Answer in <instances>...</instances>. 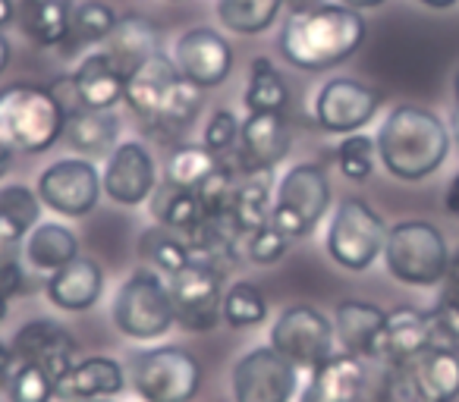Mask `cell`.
Segmentation results:
<instances>
[{
	"mask_svg": "<svg viewBox=\"0 0 459 402\" xmlns=\"http://www.w3.org/2000/svg\"><path fill=\"white\" fill-rule=\"evenodd\" d=\"M10 349H13L16 362L35 364V368L48 371V374L57 381L66 371L73 368V355H76V339L70 330L57 324V321L35 318L26 321L20 330L10 339Z\"/></svg>",
	"mask_w": 459,
	"mask_h": 402,
	"instance_id": "ac0fdd59",
	"label": "cell"
},
{
	"mask_svg": "<svg viewBox=\"0 0 459 402\" xmlns=\"http://www.w3.org/2000/svg\"><path fill=\"white\" fill-rule=\"evenodd\" d=\"M110 318H114L117 330L135 343H152V339L164 337L177 324V314H173L170 289L158 277V270H133L117 289Z\"/></svg>",
	"mask_w": 459,
	"mask_h": 402,
	"instance_id": "5b68a950",
	"label": "cell"
},
{
	"mask_svg": "<svg viewBox=\"0 0 459 402\" xmlns=\"http://www.w3.org/2000/svg\"><path fill=\"white\" fill-rule=\"evenodd\" d=\"M239 129H243V123L237 120V114L221 107L211 114L208 126H204V133H202V145L208 148V151H214L217 158H230V154L237 151Z\"/></svg>",
	"mask_w": 459,
	"mask_h": 402,
	"instance_id": "ee69618b",
	"label": "cell"
},
{
	"mask_svg": "<svg viewBox=\"0 0 459 402\" xmlns=\"http://www.w3.org/2000/svg\"><path fill=\"white\" fill-rule=\"evenodd\" d=\"M41 224V198L29 185H0V230L22 243Z\"/></svg>",
	"mask_w": 459,
	"mask_h": 402,
	"instance_id": "e575fe53",
	"label": "cell"
},
{
	"mask_svg": "<svg viewBox=\"0 0 459 402\" xmlns=\"http://www.w3.org/2000/svg\"><path fill=\"white\" fill-rule=\"evenodd\" d=\"M264 321H268V299L262 289L249 280L230 283L223 293V324L230 330H252Z\"/></svg>",
	"mask_w": 459,
	"mask_h": 402,
	"instance_id": "f35d334b",
	"label": "cell"
},
{
	"mask_svg": "<svg viewBox=\"0 0 459 402\" xmlns=\"http://www.w3.org/2000/svg\"><path fill=\"white\" fill-rule=\"evenodd\" d=\"M384 243H387V227L381 214L362 198H343L333 211L325 239L331 261L359 274L384 255Z\"/></svg>",
	"mask_w": 459,
	"mask_h": 402,
	"instance_id": "ba28073f",
	"label": "cell"
},
{
	"mask_svg": "<svg viewBox=\"0 0 459 402\" xmlns=\"http://www.w3.org/2000/svg\"><path fill=\"white\" fill-rule=\"evenodd\" d=\"M10 57H13V45H10V41H7V35L0 32V76H4V73H7Z\"/></svg>",
	"mask_w": 459,
	"mask_h": 402,
	"instance_id": "f907efd6",
	"label": "cell"
},
{
	"mask_svg": "<svg viewBox=\"0 0 459 402\" xmlns=\"http://www.w3.org/2000/svg\"><path fill=\"white\" fill-rule=\"evenodd\" d=\"M387 324V312L362 299H346L333 312V333L343 343V352H352L359 358L381 355V337Z\"/></svg>",
	"mask_w": 459,
	"mask_h": 402,
	"instance_id": "603a6c76",
	"label": "cell"
},
{
	"mask_svg": "<svg viewBox=\"0 0 459 402\" xmlns=\"http://www.w3.org/2000/svg\"><path fill=\"white\" fill-rule=\"evenodd\" d=\"M444 208L453 214V218L459 220V173H453L450 185H446V192H444Z\"/></svg>",
	"mask_w": 459,
	"mask_h": 402,
	"instance_id": "7dc6e473",
	"label": "cell"
},
{
	"mask_svg": "<svg viewBox=\"0 0 459 402\" xmlns=\"http://www.w3.org/2000/svg\"><path fill=\"white\" fill-rule=\"evenodd\" d=\"M431 346H437V327H434L431 312L409 305L394 308V312H387L377 362H384L387 368H403Z\"/></svg>",
	"mask_w": 459,
	"mask_h": 402,
	"instance_id": "d6986e66",
	"label": "cell"
},
{
	"mask_svg": "<svg viewBox=\"0 0 459 402\" xmlns=\"http://www.w3.org/2000/svg\"><path fill=\"white\" fill-rule=\"evenodd\" d=\"M365 389V358L333 352L321 368L308 374L299 402H356Z\"/></svg>",
	"mask_w": 459,
	"mask_h": 402,
	"instance_id": "7402d4cb",
	"label": "cell"
},
{
	"mask_svg": "<svg viewBox=\"0 0 459 402\" xmlns=\"http://www.w3.org/2000/svg\"><path fill=\"white\" fill-rule=\"evenodd\" d=\"M450 126H453V133H450V139L456 141V148H459V107L453 110V120H450Z\"/></svg>",
	"mask_w": 459,
	"mask_h": 402,
	"instance_id": "9f6ffc18",
	"label": "cell"
},
{
	"mask_svg": "<svg viewBox=\"0 0 459 402\" xmlns=\"http://www.w3.org/2000/svg\"><path fill=\"white\" fill-rule=\"evenodd\" d=\"M340 4H343V7L359 10V13H362V10H377V7H384L387 0H340Z\"/></svg>",
	"mask_w": 459,
	"mask_h": 402,
	"instance_id": "816d5d0a",
	"label": "cell"
},
{
	"mask_svg": "<svg viewBox=\"0 0 459 402\" xmlns=\"http://www.w3.org/2000/svg\"><path fill=\"white\" fill-rule=\"evenodd\" d=\"M126 387V371L117 358L91 355L82 362H73V368L54 383V399L82 402V399H110Z\"/></svg>",
	"mask_w": 459,
	"mask_h": 402,
	"instance_id": "ffe728a7",
	"label": "cell"
},
{
	"mask_svg": "<svg viewBox=\"0 0 459 402\" xmlns=\"http://www.w3.org/2000/svg\"><path fill=\"white\" fill-rule=\"evenodd\" d=\"M82 402H110V399H82Z\"/></svg>",
	"mask_w": 459,
	"mask_h": 402,
	"instance_id": "91938a15",
	"label": "cell"
},
{
	"mask_svg": "<svg viewBox=\"0 0 459 402\" xmlns=\"http://www.w3.org/2000/svg\"><path fill=\"white\" fill-rule=\"evenodd\" d=\"M450 129L419 104H400L377 129V158L400 183H421L444 167L450 154Z\"/></svg>",
	"mask_w": 459,
	"mask_h": 402,
	"instance_id": "7a4b0ae2",
	"label": "cell"
},
{
	"mask_svg": "<svg viewBox=\"0 0 459 402\" xmlns=\"http://www.w3.org/2000/svg\"><path fill=\"white\" fill-rule=\"evenodd\" d=\"M139 255L148 261V268L158 270V274H177L186 264H192L189 243L179 239V233L167 230V227H148L139 236Z\"/></svg>",
	"mask_w": 459,
	"mask_h": 402,
	"instance_id": "8d00e7d4",
	"label": "cell"
},
{
	"mask_svg": "<svg viewBox=\"0 0 459 402\" xmlns=\"http://www.w3.org/2000/svg\"><path fill=\"white\" fill-rule=\"evenodd\" d=\"M22 289H26V274L16 264V258H0V295L13 299Z\"/></svg>",
	"mask_w": 459,
	"mask_h": 402,
	"instance_id": "f6af8a7d",
	"label": "cell"
},
{
	"mask_svg": "<svg viewBox=\"0 0 459 402\" xmlns=\"http://www.w3.org/2000/svg\"><path fill=\"white\" fill-rule=\"evenodd\" d=\"M325 0H283V7L290 10V13H306V10H315L321 7Z\"/></svg>",
	"mask_w": 459,
	"mask_h": 402,
	"instance_id": "c3c4849f",
	"label": "cell"
},
{
	"mask_svg": "<svg viewBox=\"0 0 459 402\" xmlns=\"http://www.w3.org/2000/svg\"><path fill=\"white\" fill-rule=\"evenodd\" d=\"M104 195L123 208H135L158 189V164L142 141H117L101 170Z\"/></svg>",
	"mask_w": 459,
	"mask_h": 402,
	"instance_id": "2e32d148",
	"label": "cell"
},
{
	"mask_svg": "<svg viewBox=\"0 0 459 402\" xmlns=\"http://www.w3.org/2000/svg\"><path fill=\"white\" fill-rule=\"evenodd\" d=\"M73 85H76V98L82 107L89 110H114L123 101L126 91V76L114 66V60L95 47L89 51L79 66L73 70Z\"/></svg>",
	"mask_w": 459,
	"mask_h": 402,
	"instance_id": "d4e9b609",
	"label": "cell"
},
{
	"mask_svg": "<svg viewBox=\"0 0 459 402\" xmlns=\"http://www.w3.org/2000/svg\"><path fill=\"white\" fill-rule=\"evenodd\" d=\"M117 20L120 16L114 13V7L101 4V0H82L76 10H73V22H70V35L60 45V51L66 57H76L82 51H91V47H101L104 38L114 32Z\"/></svg>",
	"mask_w": 459,
	"mask_h": 402,
	"instance_id": "f546056e",
	"label": "cell"
},
{
	"mask_svg": "<svg viewBox=\"0 0 459 402\" xmlns=\"http://www.w3.org/2000/svg\"><path fill=\"white\" fill-rule=\"evenodd\" d=\"M390 371V389L400 402H456L459 352L437 343L403 368Z\"/></svg>",
	"mask_w": 459,
	"mask_h": 402,
	"instance_id": "7c38bea8",
	"label": "cell"
},
{
	"mask_svg": "<svg viewBox=\"0 0 459 402\" xmlns=\"http://www.w3.org/2000/svg\"><path fill=\"white\" fill-rule=\"evenodd\" d=\"M73 0H16V29L35 47H60L70 35Z\"/></svg>",
	"mask_w": 459,
	"mask_h": 402,
	"instance_id": "484cf974",
	"label": "cell"
},
{
	"mask_svg": "<svg viewBox=\"0 0 459 402\" xmlns=\"http://www.w3.org/2000/svg\"><path fill=\"white\" fill-rule=\"evenodd\" d=\"M183 76L179 66L173 64L167 54H154L148 64H142L133 76L126 79V91H123V104L139 116L142 123H148L158 110V104L164 101V95L173 89V82Z\"/></svg>",
	"mask_w": 459,
	"mask_h": 402,
	"instance_id": "4316f807",
	"label": "cell"
},
{
	"mask_svg": "<svg viewBox=\"0 0 459 402\" xmlns=\"http://www.w3.org/2000/svg\"><path fill=\"white\" fill-rule=\"evenodd\" d=\"M152 214L160 227H167V230H173V233H192L204 220V208H202L198 192L173 185V183H167V179L154 189Z\"/></svg>",
	"mask_w": 459,
	"mask_h": 402,
	"instance_id": "4dcf8cb0",
	"label": "cell"
},
{
	"mask_svg": "<svg viewBox=\"0 0 459 402\" xmlns=\"http://www.w3.org/2000/svg\"><path fill=\"white\" fill-rule=\"evenodd\" d=\"M223 167V158H217L214 151H208L204 145H177L167 158L164 179L173 185L198 192L217 170Z\"/></svg>",
	"mask_w": 459,
	"mask_h": 402,
	"instance_id": "d590c367",
	"label": "cell"
},
{
	"mask_svg": "<svg viewBox=\"0 0 459 402\" xmlns=\"http://www.w3.org/2000/svg\"><path fill=\"white\" fill-rule=\"evenodd\" d=\"M375 154L377 145L371 135L365 133H352L343 135V141L337 145V167L346 179L352 183H365V179L375 173Z\"/></svg>",
	"mask_w": 459,
	"mask_h": 402,
	"instance_id": "ab89813d",
	"label": "cell"
},
{
	"mask_svg": "<svg viewBox=\"0 0 459 402\" xmlns=\"http://www.w3.org/2000/svg\"><path fill=\"white\" fill-rule=\"evenodd\" d=\"M299 389V371L274 352V346H255L233 364V399L237 402H293Z\"/></svg>",
	"mask_w": 459,
	"mask_h": 402,
	"instance_id": "4fadbf2b",
	"label": "cell"
},
{
	"mask_svg": "<svg viewBox=\"0 0 459 402\" xmlns=\"http://www.w3.org/2000/svg\"><path fill=\"white\" fill-rule=\"evenodd\" d=\"M331 208V183L321 164H296L281 176L271 205V224L287 239H302Z\"/></svg>",
	"mask_w": 459,
	"mask_h": 402,
	"instance_id": "8992f818",
	"label": "cell"
},
{
	"mask_svg": "<svg viewBox=\"0 0 459 402\" xmlns=\"http://www.w3.org/2000/svg\"><path fill=\"white\" fill-rule=\"evenodd\" d=\"M26 258L35 270L41 274H54L73 258H79V239L70 227L64 224H39L26 236Z\"/></svg>",
	"mask_w": 459,
	"mask_h": 402,
	"instance_id": "f1b7e54d",
	"label": "cell"
},
{
	"mask_svg": "<svg viewBox=\"0 0 459 402\" xmlns=\"http://www.w3.org/2000/svg\"><path fill=\"white\" fill-rule=\"evenodd\" d=\"M173 64L198 89H217V85L227 82L230 70H233V47L221 32L198 26L179 35Z\"/></svg>",
	"mask_w": 459,
	"mask_h": 402,
	"instance_id": "e0dca14e",
	"label": "cell"
},
{
	"mask_svg": "<svg viewBox=\"0 0 459 402\" xmlns=\"http://www.w3.org/2000/svg\"><path fill=\"white\" fill-rule=\"evenodd\" d=\"M13 368H16V355H13V349H10V346L0 343V387H7L10 374H13Z\"/></svg>",
	"mask_w": 459,
	"mask_h": 402,
	"instance_id": "bcb514c9",
	"label": "cell"
},
{
	"mask_svg": "<svg viewBox=\"0 0 459 402\" xmlns=\"http://www.w3.org/2000/svg\"><path fill=\"white\" fill-rule=\"evenodd\" d=\"M129 381L142 402H192L202 387V364L183 346H158L135 352Z\"/></svg>",
	"mask_w": 459,
	"mask_h": 402,
	"instance_id": "52a82bcc",
	"label": "cell"
},
{
	"mask_svg": "<svg viewBox=\"0 0 459 402\" xmlns=\"http://www.w3.org/2000/svg\"><path fill=\"white\" fill-rule=\"evenodd\" d=\"M271 205H274V198H271V192H268V183H264L262 176H246V183H239L237 189H233L230 218H233L237 230L246 236V233L268 224Z\"/></svg>",
	"mask_w": 459,
	"mask_h": 402,
	"instance_id": "74e56055",
	"label": "cell"
},
{
	"mask_svg": "<svg viewBox=\"0 0 459 402\" xmlns=\"http://www.w3.org/2000/svg\"><path fill=\"white\" fill-rule=\"evenodd\" d=\"M384 264L403 287H437L446 277L450 249L444 233L428 220H400L387 230Z\"/></svg>",
	"mask_w": 459,
	"mask_h": 402,
	"instance_id": "277c9868",
	"label": "cell"
},
{
	"mask_svg": "<svg viewBox=\"0 0 459 402\" xmlns=\"http://www.w3.org/2000/svg\"><path fill=\"white\" fill-rule=\"evenodd\" d=\"M66 107L48 85L13 82L0 89V139L13 151L41 154L64 139Z\"/></svg>",
	"mask_w": 459,
	"mask_h": 402,
	"instance_id": "3957f363",
	"label": "cell"
},
{
	"mask_svg": "<svg viewBox=\"0 0 459 402\" xmlns=\"http://www.w3.org/2000/svg\"><path fill=\"white\" fill-rule=\"evenodd\" d=\"M434 327H437V343L459 352V283H440L437 305L431 308Z\"/></svg>",
	"mask_w": 459,
	"mask_h": 402,
	"instance_id": "b9f144b4",
	"label": "cell"
},
{
	"mask_svg": "<svg viewBox=\"0 0 459 402\" xmlns=\"http://www.w3.org/2000/svg\"><path fill=\"white\" fill-rule=\"evenodd\" d=\"M16 22V0H0V29Z\"/></svg>",
	"mask_w": 459,
	"mask_h": 402,
	"instance_id": "681fc988",
	"label": "cell"
},
{
	"mask_svg": "<svg viewBox=\"0 0 459 402\" xmlns=\"http://www.w3.org/2000/svg\"><path fill=\"white\" fill-rule=\"evenodd\" d=\"M243 104L249 114H283L290 104V89L283 76L274 70L268 57H255L249 66V82H246Z\"/></svg>",
	"mask_w": 459,
	"mask_h": 402,
	"instance_id": "d6a6232c",
	"label": "cell"
},
{
	"mask_svg": "<svg viewBox=\"0 0 459 402\" xmlns=\"http://www.w3.org/2000/svg\"><path fill=\"white\" fill-rule=\"evenodd\" d=\"M45 293L54 308L70 314H82L98 305L104 293V270L91 258H73L60 270H54L45 283Z\"/></svg>",
	"mask_w": 459,
	"mask_h": 402,
	"instance_id": "44dd1931",
	"label": "cell"
},
{
	"mask_svg": "<svg viewBox=\"0 0 459 402\" xmlns=\"http://www.w3.org/2000/svg\"><path fill=\"white\" fill-rule=\"evenodd\" d=\"M453 95H456V107H459V70H456V79H453Z\"/></svg>",
	"mask_w": 459,
	"mask_h": 402,
	"instance_id": "680465c9",
	"label": "cell"
},
{
	"mask_svg": "<svg viewBox=\"0 0 459 402\" xmlns=\"http://www.w3.org/2000/svg\"><path fill=\"white\" fill-rule=\"evenodd\" d=\"M117 120L110 110H89L79 107L66 114V126H64V141L73 148V151L85 154H110L117 145Z\"/></svg>",
	"mask_w": 459,
	"mask_h": 402,
	"instance_id": "83f0119b",
	"label": "cell"
},
{
	"mask_svg": "<svg viewBox=\"0 0 459 402\" xmlns=\"http://www.w3.org/2000/svg\"><path fill=\"white\" fill-rule=\"evenodd\" d=\"M54 377L48 371L35 368V364L16 362L13 374L7 381V396L10 402H51L54 399Z\"/></svg>",
	"mask_w": 459,
	"mask_h": 402,
	"instance_id": "60d3db41",
	"label": "cell"
},
{
	"mask_svg": "<svg viewBox=\"0 0 459 402\" xmlns=\"http://www.w3.org/2000/svg\"><path fill=\"white\" fill-rule=\"evenodd\" d=\"M217 20L233 35H262L277 22L283 0H217Z\"/></svg>",
	"mask_w": 459,
	"mask_h": 402,
	"instance_id": "836d02e7",
	"label": "cell"
},
{
	"mask_svg": "<svg viewBox=\"0 0 459 402\" xmlns=\"http://www.w3.org/2000/svg\"><path fill=\"white\" fill-rule=\"evenodd\" d=\"M444 280H450V283H459V249L450 255V264H446V277Z\"/></svg>",
	"mask_w": 459,
	"mask_h": 402,
	"instance_id": "db71d44e",
	"label": "cell"
},
{
	"mask_svg": "<svg viewBox=\"0 0 459 402\" xmlns=\"http://www.w3.org/2000/svg\"><path fill=\"white\" fill-rule=\"evenodd\" d=\"M271 346L299 374H312L333 355V324L315 305H290L274 318Z\"/></svg>",
	"mask_w": 459,
	"mask_h": 402,
	"instance_id": "9c48e42d",
	"label": "cell"
},
{
	"mask_svg": "<svg viewBox=\"0 0 459 402\" xmlns=\"http://www.w3.org/2000/svg\"><path fill=\"white\" fill-rule=\"evenodd\" d=\"M381 110V91L359 79H331L315 98V123L331 135H352Z\"/></svg>",
	"mask_w": 459,
	"mask_h": 402,
	"instance_id": "9a60e30c",
	"label": "cell"
},
{
	"mask_svg": "<svg viewBox=\"0 0 459 402\" xmlns=\"http://www.w3.org/2000/svg\"><path fill=\"white\" fill-rule=\"evenodd\" d=\"M419 4L428 10H450V7H456L459 0H419Z\"/></svg>",
	"mask_w": 459,
	"mask_h": 402,
	"instance_id": "11a10c76",
	"label": "cell"
},
{
	"mask_svg": "<svg viewBox=\"0 0 459 402\" xmlns=\"http://www.w3.org/2000/svg\"><path fill=\"white\" fill-rule=\"evenodd\" d=\"M177 314V327L186 333H211L223 321V280L211 264L192 261L167 280Z\"/></svg>",
	"mask_w": 459,
	"mask_h": 402,
	"instance_id": "30bf717a",
	"label": "cell"
},
{
	"mask_svg": "<svg viewBox=\"0 0 459 402\" xmlns=\"http://www.w3.org/2000/svg\"><path fill=\"white\" fill-rule=\"evenodd\" d=\"M104 195L101 173L89 158H60L39 176V198L60 218H89Z\"/></svg>",
	"mask_w": 459,
	"mask_h": 402,
	"instance_id": "8fae6325",
	"label": "cell"
},
{
	"mask_svg": "<svg viewBox=\"0 0 459 402\" xmlns=\"http://www.w3.org/2000/svg\"><path fill=\"white\" fill-rule=\"evenodd\" d=\"M13 154H16L13 148H10L7 141L0 139V176H4V173L10 170V164H13Z\"/></svg>",
	"mask_w": 459,
	"mask_h": 402,
	"instance_id": "f5cc1de1",
	"label": "cell"
},
{
	"mask_svg": "<svg viewBox=\"0 0 459 402\" xmlns=\"http://www.w3.org/2000/svg\"><path fill=\"white\" fill-rule=\"evenodd\" d=\"M198 110H202V89L195 82H189L186 76H179L173 82V89L164 95V101L158 104L154 116L145 123V129H154L158 135H179L195 123Z\"/></svg>",
	"mask_w": 459,
	"mask_h": 402,
	"instance_id": "1f68e13d",
	"label": "cell"
},
{
	"mask_svg": "<svg viewBox=\"0 0 459 402\" xmlns=\"http://www.w3.org/2000/svg\"><path fill=\"white\" fill-rule=\"evenodd\" d=\"M290 145H293V133H290L287 114H249L239 129L237 151L230 154L233 173L243 176H264L274 170L283 158H287Z\"/></svg>",
	"mask_w": 459,
	"mask_h": 402,
	"instance_id": "5bb4252c",
	"label": "cell"
},
{
	"mask_svg": "<svg viewBox=\"0 0 459 402\" xmlns=\"http://www.w3.org/2000/svg\"><path fill=\"white\" fill-rule=\"evenodd\" d=\"M101 51L108 54L117 70L129 79L142 64H148L154 54H160V32L148 16L126 13L117 20L114 32L104 38Z\"/></svg>",
	"mask_w": 459,
	"mask_h": 402,
	"instance_id": "cb8c5ba5",
	"label": "cell"
},
{
	"mask_svg": "<svg viewBox=\"0 0 459 402\" xmlns=\"http://www.w3.org/2000/svg\"><path fill=\"white\" fill-rule=\"evenodd\" d=\"M287 245H290V239L283 236L271 220L264 227H258V230H252L243 236V252L249 255V261L262 264V268L281 261V258L287 255Z\"/></svg>",
	"mask_w": 459,
	"mask_h": 402,
	"instance_id": "7bdbcfd3",
	"label": "cell"
},
{
	"mask_svg": "<svg viewBox=\"0 0 459 402\" xmlns=\"http://www.w3.org/2000/svg\"><path fill=\"white\" fill-rule=\"evenodd\" d=\"M7 295H0V321H4V318H7V312H10V305H7Z\"/></svg>",
	"mask_w": 459,
	"mask_h": 402,
	"instance_id": "6f0895ef",
	"label": "cell"
},
{
	"mask_svg": "<svg viewBox=\"0 0 459 402\" xmlns=\"http://www.w3.org/2000/svg\"><path fill=\"white\" fill-rule=\"evenodd\" d=\"M365 20L343 4H321L306 13H290L277 35V51L302 73H325L346 64L365 41Z\"/></svg>",
	"mask_w": 459,
	"mask_h": 402,
	"instance_id": "6da1fadb",
	"label": "cell"
}]
</instances>
